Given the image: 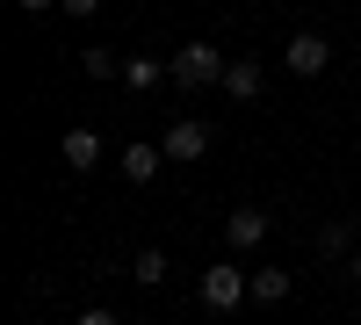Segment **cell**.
Wrapping results in <instances>:
<instances>
[{
  "mask_svg": "<svg viewBox=\"0 0 361 325\" xmlns=\"http://www.w3.org/2000/svg\"><path fill=\"white\" fill-rule=\"evenodd\" d=\"M80 66L94 73V80H109V73H116V58H109V51H80Z\"/></svg>",
  "mask_w": 361,
  "mask_h": 325,
  "instance_id": "12",
  "label": "cell"
},
{
  "mask_svg": "<svg viewBox=\"0 0 361 325\" xmlns=\"http://www.w3.org/2000/svg\"><path fill=\"white\" fill-rule=\"evenodd\" d=\"M58 8H66V15H94L102 0H58Z\"/></svg>",
  "mask_w": 361,
  "mask_h": 325,
  "instance_id": "13",
  "label": "cell"
},
{
  "mask_svg": "<svg viewBox=\"0 0 361 325\" xmlns=\"http://www.w3.org/2000/svg\"><path fill=\"white\" fill-rule=\"evenodd\" d=\"M80 325H116V311H87V318H80Z\"/></svg>",
  "mask_w": 361,
  "mask_h": 325,
  "instance_id": "14",
  "label": "cell"
},
{
  "mask_svg": "<svg viewBox=\"0 0 361 325\" xmlns=\"http://www.w3.org/2000/svg\"><path fill=\"white\" fill-rule=\"evenodd\" d=\"M123 80H130V87H159V58H130Z\"/></svg>",
  "mask_w": 361,
  "mask_h": 325,
  "instance_id": "10",
  "label": "cell"
},
{
  "mask_svg": "<svg viewBox=\"0 0 361 325\" xmlns=\"http://www.w3.org/2000/svg\"><path fill=\"white\" fill-rule=\"evenodd\" d=\"M224 94H231V102H253V94H260V66H253V58H238V66L224 73Z\"/></svg>",
  "mask_w": 361,
  "mask_h": 325,
  "instance_id": "7",
  "label": "cell"
},
{
  "mask_svg": "<svg viewBox=\"0 0 361 325\" xmlns=\"http://www.w3.org/2000/svg\"><path fill=\"white\" fill-rule=\"evenodd\" d=\"M159 159H166V152H152V145H130V152H123V181H137V188L159 181Z\"/></svg>",
  "mask_w": 361,
  "mask_h": 325,
  "instance_id": "6",
  "label": "cell"
},
{
  "mask_svg": "<svg viewBox=\"0 0 361 325\" xmlns=\"http://www.w3.org/2000/svg\"><path fill=\"white\" fill-rule=\"evenodd\" d=\"M166 73H173L180 87H217V80H224L231 66H224V51H217V44H180Z\"/></svg>",
  "mask_w": 361,
  "mask_h": 325,
  "instance_id": "1",
  "label": "cell"
},
{
  "mask_svg": "<svg viewBox=\"0 0 361 325\" xmlns=\"http://www.w3.org/2000/svg\"><path fill=\"white\" fill-rule=\"evenodd\" d=\"M58 152H66V166H94V159H102V137H94V130H66Z\"/></svg>",
  "mask_w": 361,
  "mask_h": 325,
  "instance_id": "8",
  "label": "cell"
},
{
  "mask_svg": "<svg viewBox=\"0 0 361 325\" xmlns=\"http://www.w3.org/2000/svg\"><path fill=\"white\" fill-rule=\"evenodd\" d=\"M238 297H253V275H238V268H224V260H217V268L202 275V304H209V311H231Z\"/></svg>",
  "mask_w": 361,
  "mask_h": 325,
  "instance_id": "2",
  "label": "cell"
},
{
  "mask_svg": "<svg viewBox=\"0 0 361 325\" xmlns=\"http://www.w3.org/2000/svg\"><path fill=\"white\" fill-rule=\"evenodd\" d=\"M137 282H166V253H137Z\"/></svg>",
  "mask_w": 361,
  "mask_h": 325,
  "instance_id": "11",
  "label": "cell"
},
{
  "mask_svg": "<svg viewBox=\"0 0 361 325\" xmlns=\"http://www.w3.org/2000/svg\"><path fill=\"white\" fill-rule=\"evenodd\" d=\"M224 239H231V246H260V239H267V217H260V210H231V217H224Z\"/></svg>",
  "mask_w": 361,
  "mask_h": 325,
  "instance_id": "5",
  "label": "cell"
},
{
  "mask_svg": "<svg viewBox=\"0 0 361 325\" xmlns=\"http://www.w3.org/2000/svg\"><path fill=\"white\" fill-rule=\"evenodd\" d=\"M15 8H29V15H37V8H51V0H15Z\"/></svg>",
  "mask_w": 361,
  "mask_h": 325,
  "instance_id": "15",
  "label": "cell"
},
{
  "mask_svg": "<svg viewBox=\"0 0 361 325\" xmlns=\"http://www.w3.org/2000/svg\"><path fill=\"white\" fill-rule=\"evenodd\" d=\"M253 297H260V304H282V297H289V275H282V268H260V275H253Z\"/></svg>",
  "mask_w": 361,
  "mask_h": 325,
  "instance_id": "9",
  "label": "cell"
},
{
  "mask_svg": "<svg viewBox=\"0 0 361 325\" xmlns=\"http://www.w3.org/2000/svg\"><path fill=\"white\" fill-rule=\"evenodd\" d=\"M282 58H289V73H304V80H311V73H325V66H333V44H325L318 29H296Z\"/></svg>",
  "mask_w": 361,
  "mask_h": 325,
  "instance_id": "3",
  "label": "cell"
},
{
  "mask_svg": "<svg viewBox=\"0 0 361 325\" xmlns=\"http://www.w3.org/2000/svg\"><path fill=\"white\" fill-rule=\"evenodd\" d=\"M159 152H166V159H202V152H209V130H202V123H173Z\"/></svg>",
  "mask_w": 361,
  "mask_h": 325,
  "instance_id": "4",
  "label": "cell"
},
{
  "mask_svg": "<svg viewBox=\"0 0 361 325\" xmlns=\"http://www.w3.org/2000/svg\"><path fill=\"white\" fill-rule=\"evenodd\" d=\"M354 282H361V246H354Z\"/></svg>",
  "mask_w": 361,
  "mask_h": 325,
  "instance_id": "16",
  "label": "cell"
}]
</instances>
